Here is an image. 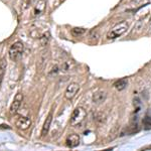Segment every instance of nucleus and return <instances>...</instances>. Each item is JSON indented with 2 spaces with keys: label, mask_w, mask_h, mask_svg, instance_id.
Instances as JSON below:
<instances>
[{
  "label": "nucleus",
  "mask_w": 151,
  "mask_h": 151,
  "mask_svg": "<svg viewBox=\"0 0 151 151\" xmlns=\"http://www.w3.org/2000/svg\"><path fill=\"white\" fill-rule=\"evenodd\" d=\"M87 117V112L84 108L82 107H77L73 112L72 116H70V126H74V127H78L81 124L84 122L85 119Z\"/></svg>",
  "instance_id": "obj_1"
},
{
  "label": "nucleus",
  "mask_w": 151,
  "mask_h": 151,
  "mask_svg": "<svg viewBox=\"0 0 151 151\" xmlns=\"http://www.w3.org/2000/svg\"><path fill=\"white\" fill-rule=\"evenodd\" d=\"M128 26L129 25L126 21H121L120 23L116 24V25L107 33V38H108V40H116V38H118L119 36L124 35V33L127 31Z\"/></svg>",
  "instance_id": "obj_2"
},
{
  "label": "nucleus",
  "mask_w": 151,
  "mask_h": 151,
  "mask_svg": "<svg viewBox=\"0 0 151 151\" xmlns=\"http://www.w3.org/2000/svg\"><path fill=\"white\" fill-rule=\"evenodd\" d=\"M23 52H24V45L21 41H16V42H14L9 47L8 55L11 60L16 62V60H18L19 58L22 57Z\"/></svg>",
  "instance_id": "obj_3"
},
{
  "label": "nucleus",
  "mask_w": 151,
  "mask_h": 151,
  "mask_svg": "<svg viewBox=\"0 0 151 151\" xmlns=\"http://www.w3.org/2000/svg\"><path fill=\"white\" fill-rule=\"evenodd\" d=\"M80 90V85L77 83H70L68 86L67 90L65 92V98L67 100H72L75 98V96Z\"/></svg>",
  "instance_id": "obj_4"
},
{
  "label": "nucleus",
  "mask_w": 151,
  "mask_h": 151,
  "mask_svg": "<svg viewBox=\"0 0 151 151\" xmlns=\"http://www.w3.org/2000/svg\"><path fill=\"white\" fill-rule=\"evenodd\" d=\"M48 60H50V52L47 50H42L37 58V70H42L45 68Z\"/></svg>",
  "instance_id": "obj_5"
},
{
  "label": "nucleus",
  "mask_w": 151,
  "mask_h": 151,
  "mask_svg": "<svg viewBox=\"0 0 151 151\" xmlns=\"http://www.w3.org/2000/svg\"><path fill=\"white\" fill-rule=\"evenodd\" d=\"M23 101V94L21 93H17L14 97V100L12 102L11 106H10V113L11 114H16L19 110L21 106V103Z\"/></svg>",
  "instance_id": "obj_6"
},
{
  "label": "nucleus",
  "mask_w": 151,
  "mask_h": 151,
  "mask_svg": "<svg viewBox=\"0 0 151 151\" xmlns=\"http://www.w3.org/2000/svg\"><path fill=\"white\" fill-rule=\"evenodd\" d=\"M30 125H31V120L28 117L20 116L15 121V126L18 129H20V130H26V129L30 127Z\"/></svg>",
  "instance_id": "obj_7"
},
{
  "label": "nucleus",
  "mask_w": 151,
  "mask_h": 151,
  "mask_svg": "<svg viewBox=\"0 0 151 151\" xmlns=\"http://www.w3.org/2000/svg\"><path fill=\"white\" fill-rule=\"evenodd\" d=\"M107 99V93L105 91H97L93 94V97H92V101H93L94 104H102L106 101Z\"/></svg>",
  "instance_id": "obj_8"
},
{
  "label": "nucleus",
  "mask_w": 151,
  "mask_h": 151,
  "mask_svg": "<svg viewBox=\"0 0 151 151\" xmlns=\"http://www.w3.org/2000/svg\"><path fill=\"white\" fill-rule=\"evenodd\" d=\"M65 143H67L68 147H70V148L77 147V146L80 144V136L76 133L70 134V136H68L67 140H65Z\"/></svg>",
  "instance_id": "obj_9"
},
{
  "label": "nucleus",
  "mask_w": 151,
  "mask_h": 151,
  "mask_svg": "<svg viewBox=\"0 0 151 151\" xmlns=\"http://www.w3.org/2000/svg\"><path fill=\"white\" fill-rule=\"evenodd\" d=\"M47 8V1L45 0H38L37 3L35 6V10H33V15L35 16H40L43 12L45 11Z\"/></svg>",
  "instance_id": "obj_10"
},
{
  "label": "nucleus",
  "mask_w": 151,
  "mask_h": 151,
  "mask_svg": "<svg viewBox=\"0 0 151 151\" xmlns=\"http://www.w3.org/2000/svg\"><path fill=\"white\" fill-rule=\"evenodd\" d=\"M52 113H50L48 114V116L47 117V119H45V124H43V126H42L41 136H45L48 133L50 128V125H52Z\"/></svg>",
  "instance_id": "obj_11"
},
{
  "label": "nucleus",
  "mask_w": 151,
  "mask_h": 151,
  "mask_svg": "<svg viewBox=\"0 0 151 151\" xmlns=\"http://www.w3.org/2000/svg\"><path fill=\"white\" fill-rule=\"evenodd\" d=\"M128 85V80L126 78H123V79H120L118 81H116L114 83V88L117 90V91H123L124 89H126Z\"/></svg>",
  "instance_id": "obj_12"
},
{
  "label": "nucleus",
  "mask_w": 151,
  "mask_h": 151,
  "mask_svg": "<svg viewBox=\"0 0 151 151\" xmlns=\"http://www.w3.org/2000/svg\"><path fill=\"white\" fill-rule=\"evenodd\" d=\"M40 42H41V45H47L48 43V41H50V31H47V32H43L42 35H41V36L40 37Z\"/></svg>",
  "instance_id": "obj_13"
},
{
  "label": "nucleus",
  "mask_w": 151,
  "mask_h": 151,
  "mask_svg": "<svg viewBox=\"0 0 151 151\" xmlns=\"http://www.w3.org/2000/svg\"><path fill=\"white\" fill-rule=\"evenodd\" d=\"M33 1L35 0H21V10L22 11H25L27 10V9L32 5Z\"/></svg>",
  "instance_id": "obj_14"
},
{
  "label": "nucleus",
  "mask_w": 151,
  "mask_h": 151,
  "mask_svg": "<svg viewBox=\"0 0 151 151\" xmlns=\"http://www.w3.org/2000/svg\"><path fill=\"white\" fill-rule=\"evenodd\" d=\"M6 67H7L6 60L4 58H2L1 60H0V77L3 78L4 73H5V70H6Z\"/></svg>",
  "instance_id": "obj_15"
},
{
  "label": "nucleus",
  "mask_w": 151,
  "mask_h": 151,
  "mask_svg": "<svg viewBox=\"0 0 151 151\" xmlns=\"http://www.w3.org/2000/svg\"><path fill=\"white\" fill-rule=\"evenodd\" d=\"M72 33L75 36H81L86 33V29L83 27H74L72 29Z\"/></svg>",
  "instance_id": "obj_16"
},
{
  "label": "nucleus",
  "mask_w": 151,
  "mask_h": 151,
  "mask_svg": "<svg viewBox=\"0 0 151 151\" xmlns=\"http://www.w3.org/2000/svg\"><path fill=\"white\" fill-rule=\"evenodd\" d=\"M60 70V67H58V65H52V67L50 68V72H48V76H50V77H55V76H57Z\"/></svg>",
  "instance_id": "obj_17"
},
{
  "label": "nucleus",
  "mask_w": 151,
  "mask_h": 151,
  "mask_svg": "<svg viewBox=\"0 0 151 151\" xmlns=\"http://www.w3.org/2000/svg\"><path fill=\"white\" fill-rule=\"evenodd\" d=\"M142 28H143V21L140 20V21H138V22L135 24V26H134V31H133V32H138V31H140Z\"/></svg>",
  "instance_id": "obj_18"
},
{
  "label": "nucleus",
  "mask_w": 151,
  "mask_h": 151,
  "mask_svg": "<svg viewBox=\"0 0 151 151\" xmlns=\"http://www.w3.org/2000/svg\"><path fill=\"white\" fill-rule=\"evenodd\" d=\"M72 64H73V62L72 60H69V62H65L64 63V65H62V70H70V69H72Z\"/></svg>",
  "instance_id": "obj_19"
},
{
  "label": "nucleus",
  "mask_w": 151,
  "mask_h": 151,
  "mask_svg": "<svg viewBox=\"0 0 151 151\" xmlns=\"http://www.w3.org/2000/svg\"><path fill=\"white\" fill-rule=\"evenodd\" d=\"M93 117H94V120L98 121V122H102V121L104 120V115H103V114H101V113H96V114L94 113Z\"/></svg>",
  "instance_id": "obj_20"
},
{
  "label": "nucleus",
  "mask_w": 151,
  "mask_h": 151,
  "mask_svg": "<svg viewBox=\"0 0 151 151\" xmlns=\"http://www.w3.org/2000/svg\"><path fill=\"white\" fill-rule=\"evenodd\" d=\"M1 82H2V77H0V85H1Z\"/></svg>",
  "instance_id": "obj_21"
}]
</instances>
